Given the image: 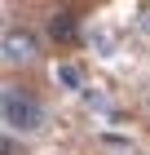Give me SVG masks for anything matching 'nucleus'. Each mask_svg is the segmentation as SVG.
I'll return each mask as SVG.
<instances>
[{"instance_id": "f257e3e1", "label": "nucleus", "mask_w": 150, "mask_h": 155, "mask_svg": "<svg viewBox=\"0 0 150 155\" xmlns=\"http://www.w3.org/2000/svg\"><path fill=\"white\" fill-rule=\"evenodd\" d=\"M0 115H5V129H9V133H35V129H40V120H44V111H40V102H35L27 89L5 84Z\"/></svg>"}, {"instance_id": "39448f33", "label": "nucleus", "mask_w": 150, "mask_h": 155, "mask_svg": "<svg viewBox=\"0 0 150 155\" xmlns=\"http://www.w3.org/2000/svg\"><path fill=\"white\" fill-rule=\"evenodd\" d=\"M146 31H150V22H146Z\"/></svg>"}, {"instance_id": "7ed1b4c3", "label": "nucleus", "mask_w": 150, "mask_h": 155, "mask_svg": "<svg viewBox=\"0 0 150 155\" xmlns=\"http://www.w3.org/2000/svg\"><path fill=\"white\" fill-rule=\"evenodd\" d=\"M49 36H53V45H75V40H80V22H75V13L58 9L53 18H49Z\"/></svg>"}, {"instance_id": "f03ea898", "label": "nucleus", "mask_w": 150, "mask_h": 155, "mask_svg": "<svg viewBox=\"0 0 150 155\" xmlns=\"http://www.w3.org/2000/svg\"><path fill=\"white\" fill-rule=\"evenodd\" d=\"M35 53H40V40H35L27 27H9V31H5V62H9V67L31 62Z\"/></svg>"}, {"instance_id": "20e7f679", "label": "nucleus", "mask_w": 150, "mask_h": 155, "mask_svg": "<svg viewBox=\"0 0 150 155\" xmlns=\"http://www.w3.org/2000/svg\"><path fill=\"white\" fill-rule=\"evenodd\" d=\"M58 80L66 84V89H80V84H84V75H80V67H71V62H66V67H58Z\"/></svg>"}]
</instances>
